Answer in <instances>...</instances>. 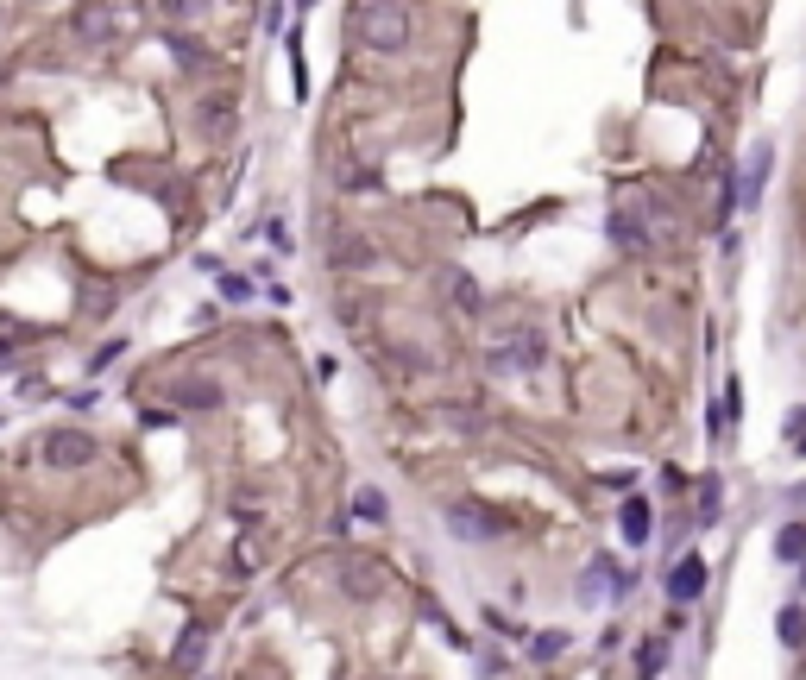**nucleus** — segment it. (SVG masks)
<instances>
[{"label": "nucleus", "instance_id": "nucleus-21", "mask_svg": "<svg viewBox=\"0 0 806 680\" xmlns=\"http://www.w3.org/2000/svg\"><path fill=\"white\" fill-rule=\"evenodd\" d=\"M662 662H668V643H649L643 649V675H662Z\"/></svg>", "mask_w": 806, "mask_h": 680}, {"label": "nucleus", "instance_id": "nucleus-10", "mask_svg": "<svg viewBox=\"0 0 806 680\" xmlns=\"http://www.w3.org/2000/svg\"><path fill=\"white\" fill-rule=\"evenodd\" d=\"M775 560L782 567H801L806 560V523H782L775 530Z\"/></svg>", "mask_w": 806, "mask_h": 680}, {"label": "nucleus", "instance_id": "nucleus-3", "mask_svg": "<svg viewBox=\"0 0 806 680\" xmlns=\"http://www.w3.org/2000/svg\"><path fill=\"white\" fill-rule=\"evenodd\" d=\"M447 523H454V536L460 542H504L511 530H517V517H504V511H492V504H454L447 511Z\"/></svg>", "mask_w": 806, "mask_h": 680}, {"label": "nucleus", "instance_id": "nucleus-7", "mask_svg": "<svg viewBox=\"0 0 806 680\" xmlns=\"http://www.w3.org/2000/svg\"><path fill=\"white\" fill-rule=\"evenodd\" d=\"M699 592H705V554H680L668 573V599L674 605H693Z\"/></svg>", "mask_w": 806, "mask_h": 680}, {"label": "nucleus", "instance_id": "nucleus-14", "mask_svg": "<svg viewBox=\"0 0 806 680\" xmlns=\"http://www.w3.org/2000/svg\"><path fill=\"white\" fill-rule=\"evenodd\" d=\"M353 517H360V523H385V517H391V504H385V492H372V485H360V492H353Z\"/></svg>", "mask_w": 806, "mask_h": 680}, {"label": "nucleus", "instance_id": "nucleus-1", "mask_svg": "<svg viewBox=\"0 0 806 680\" xmlns=\"http://www.w3.org/2000/svg\"><path fill=\"white\" fill-rule=\"evenodd\" d=\"M347 25H353V38L366 51L398 57V51H409V38H416V6L409 0H353Z\"/></svg>", "mask_w": 806, "mask_h": 680}, {"label": "nucleus", "instance_id": "nucleus-4", "mask_svg": "<svg viewBox=\"0 0 806 680\" xmlns=\"http://www.w3.org/2000/svg\"><path fill=\"white\" fill-rule=\"evenodd\" d=\"M624 592H630V579L618 573V560L611 554H592L586 573H580V605H618Z\"/></svg>", "mask_w": 806, "mask_h": 680}, {"label": "nucleus", "instance_id": "nucleus-5", "mask_svg": "<svg viewBox=\"0 0 806 680\" xmlns=\"http://www.w3.org/2000/svg\"><path fill=\"white\" fill-rule=\"evenodd\" d=\"M542 359H548V340H542V334H504V340L485 353L492 372H536Z\"/></svg>", "mask_w": 806, "mask_h": 680}, {"label": "nucleus", "instance_id": "nucleus-13", "mask_svg": "<svg viewBox=\"0 0 806 680\" xmlns=\"http://www.w3.org/2000/svg\"><path fill=\"white\" fill-rule=\"evenodd\" d=\"M737 416H744V391H737V378L724 385V397L712 409V435H724V428H737Z\"/></svg>", "mask_w": 806, "mask_h": 680}, {"label": "nucleus", "instance_id": "nucleus-2", "mask_svg": "<svg viewBox=\"0 0 806 680\" xmlns=\"http://www.w3.org/2000/svg\"><path fill=\"white\" fill-rule=\"evenodd\" d=\"M611 240H618L624 253H656V246L668 240V215L649 208V202H618V208H611Z\"/></svg>", "mask_w": 806, "mask_h": 680}, {"label": "nucleus", "instance_id": "nucleus-16", "mask_svg": "<svg viewBox=\"0 0 806 680\" xmlns=\"http://www.w3.org/2000/svg\"><path fill=\"white\" fill-rule=\"evenodd\" d=\"M70 25H76L82 38H101V32H108V6H82V13H76Z\"/></svg>", "mask_w": 806, "mask_h": 680}, {"label": "nucleus", "instance_id": "nucleus-6", "mask_svg": "<svg viewBox=\"0 0 806 680\" xmlns=\"http://www.w3.org/2000/svg\"><path fill=\"white\" fill-rule=\"evenodd\" d=\"M101 447H95V435H82V428H57V435H44V466H57V473H70V466H89Z\"/></svg>", "mask_w": 806, "mask_h": 680}, {"label": "nucleus", "instance_id": "nucleus-17", "mask_svg": "<svg viewBox=\"0 0 806 680\" xmlns=\"http://www.w3.org/2000/svg\"><path fill=\"white\" fill-rule=\"evenodd\" d=\"M718 517V479H699V523Z\"/></svg>", "mask_w": 806, "mask_h": 680}, {"label": "nucleus", "instance_id": "nucleus-9", "mask_svg": "<svg viewBox=\"0 0 806 680\" xmlns=\"http://www.w3.org/2000/svg\"><path fill=\"white\" fill-rule=\"evenodd\" d=\"M763 183H769V145H756V151H750L744 183H737V208H756V202H763Z\"/></svg>", "mask_w": 806, "mask_h": 680}, {"label": "nucleus", "instance_id": "nucleus-20", "mask_svg": "<svg viewBox=\"0 0 806 680\" xmlns=\"http://www.w3.org/2000/svg\"><path fill=\"white\" fill-rule=\"evenodd\" d=\"M265 246H277V253H290L296 240H290V227H283V221H265Z\"/></svg>", "mask_w": 806, "mask_h": 680}, {"label": "nucleus", "instance_id": "nucleus-15", "mask_svg": "<svg viewBox=\"0 0 806 680\" xmlns=\"http://www.w3.org/2000/svg\"><path fill=\"white\" fill-rule=\"evenodd\" d=\"M158 6H164V19H170V25H196V19L208 13V0H158Z\"/></svg>", "mask_w": 806, "mask_h": 680}, {"label": "nucleus", "instance_id": "nucleus-8", "mask_svg": "<svg viewBox=\"0 0 806 680\" xmlns=\"http://www.w3.org/2000/svg\"><path fill=\"white\" fill-rule=\"evenodd\" d=\"M618 530H624V542H630V548H649L656 511H649V498H643V492H630V498H624V511H618Z\"/></svg>", "mask_w": 806, "mask_h": 680}, {"label": "nucleus", "instance_id": "nucleus-18", "mask_svg": "<svg viewBox=\"0 0 806 680\" xmlns=\"http://www.w3.org/2000/svg\"><path fill=\"white\" fill-rule=\"evenodd\" d=\"M221 296H227V302H246V296H253V277L227 272V277H221Z\"/></svg>", "mask_w": 806, "mask_h": 680}, {"label": "nucleus", "instance_id": "nucleus-11", "mask_svg": "<svg viewBox=\"0 0 806 680\" xmlns=\"http://www.w3.org/2000/svg\"><path fill=\"white\" fill-rule=\"evenodd\" d=\"M170 404H183V409H215V404H221V391H215L208 378H189V385H170Z\"/></svg>", "mask_w": 806, "mask_h": 680}, {"label": "nucleus", "instance_id": "nucleus-19", "mask_svg": "<svg viewBox=\"0 0 806 680\" xmlns=\"http://www.w3.org/2000/svg\"><path fill=\"white\" fill-rule=\"evenodd\" d=\"M561 649H567V637H561V630H542L530 656H536V662H548V656H561Z\"/></svg>", "mask_w": 806, "mask_h": 680}, {"label": "nucleus", "instance_id": "nucleus-12", "mask_svg": "<svg viewBox=\"0 0 806 680\" xmlns=\"http://www.w3.org/2000/svg\"><path fill=\"white\" fill-rule=\"evenodd\" d=\"M775 637H782L788 649H806V605H782V618H775Z\"/></svg>", "mask_w": 806, "mask_h": 680}]
</instances>
